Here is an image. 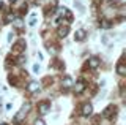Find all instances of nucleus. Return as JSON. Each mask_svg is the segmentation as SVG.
<instances>
[{
	"instance_id": "nucleus-9",
	"label": "nucleus",
	"mask_w": 126,
	"mask_h": 125,
	"mask_svg": "<svg viewBox=\"0 0 126 125\" xmlns=\"http://www.w3.org/2000/svg\"><path fill=\"white\" fill-rule=\"evenodd\" d=\"M49 108H50V104L47 103V101H44V103L39 104V112H41V114H46V112L49 111Z\"/></svg>"
},
{
	"instance_id": "nucleus-13",
	"label": "nucleus",
	"mask_w": 126,
	"mask_h": 125,
	"mask_svg": "<svg viewBox=\"0 0 126 125\" xmlns=\"http://www.w3.org/2000/svg\"><path fill=\"white\" fill-rule=\"evenodd\" d=\"M35 125H46V124H44V120L38 119V120H35Z\"/></svg>"
},
{
	"instance_id": "nucleus-2",
	"label": "nucleus",
	"mask_w": 126,
	"mask_h": 125,
	"mask_svg": "<svg viewBox=\"0 0 126 125\" xmlns=\"http://www.w3.org/2000/svg\"><path fill=\"white\" fill-rule=\"evenodd\" d=\"M58 13H60L62 18H66L68 21H73V14H71V11L68 8H65V6H62V8H58Z\"/></svg>"
},
{
	"instance_id": "nucleus-12",
	"label": "nucleus",
	"mask_w": 126,
	"mask_h": 125,
	"mask_svg": "<svg viewBox=\"0 0 126 125\" xmlns=\"http://www.w3.org/2000/svg\"><path fill=\"white\" fill-rule=\"evenodd\" d=\"M13 24H14L16 27H22V25H24V22H22V19H21V18H16L14 21H13Z\"/></svg>"
},
{
	"instance_id": "nucleus-1",
	"label": "nucleus",
	"mask_w": 126,
	"mask_h": 125,
	"mask_svg": "<svg viewBox=\"0 0 126 125\" xmlns=\"http://www.w3.org/2000/svg\"><path fill=\"white\" fill-rule=\"evenodd\" d=\"M29 109H30V103H25V104L22 106L21 111H19L17 114H16V117H14V120H16V122H21L24 117H25V114L29 112Z\"/></svg>"
},
{
	"instance_id": "nucleus-6",
	"label": "nucleus",
	"mask_w": 126,
	"mask_h": 125,
	"mask_svg": "<svg viewBox=\"0 0 126 125\" xmlns=\"http://www.w3.org/2000/svg\"><path fill=\"white\" fill-rule=\"evenodd\" d=\"M62 84H63V87H65V89L71 87V85H73V78H71V76H65V78H63V81H62Z\"/></svg>"
},
{
	"instance_id": "nucleus-14",
	"label": "nucleus",
	"mask_w": 126,
	"mask_h": 125,
	"mask_svg": "<svg viewBox=\"0 0 126 125\" xmlns=\"http://www.w3.org/2000/svg\"><path fill=\"white\" fill-rule=\"evenodd\" d=\"M33 71H35V73H38V71H39V65H38V63H35V65H33Z\"/></svg>"
},
{
	"instance_id": "nucleus-3",
	"label": "nucleus",
	"mask_w": 126,
	"mask_h": 125,
	"mask_svg": "<svg viewBox=\"0 0 126 125\" xmlns=\"http://www.w3.org/2000/svg\"><path fill=\"white\" fill-rule=\"evenodd\" d=\"M88 67L92 70L98 68V67H99V59H98V57H90L88 59Z\"/></svg>"
},
{
	"instance_id": "nucleus-5",
	"label": "nucleus",
	"mask_w": 126,
	"mask_h": 125,
	"mask_svg": "<svg viewBox=\"0 0 126 125\" xmlns=\"http://www.w3.org/2000/svg\"><path fill=\"white\" fill-rule=\"evenodd\" d=\"M85 89V83L84 81H77L76 83V87H74V90H76V93H82Z\"/></svg>"
},
{
	"instance_id": "nucleus-17",
	"label": "nucleus",
	"mask_w": 126,
	"mask_h": 125,
	"mask_svg": "<svg viewBox=\"0 0 126 125\" xmlns=\"http://www.w3.org/2000/svg\"><path fill=\"white\" fill-rule=\"evenodd\" d=\"M11 2H16V0H11Z\"/></svg>"
},
{
	"instance_id": "nucleus-8",
	"label": "nucleus",
	"mask_w": 126,
	"mask_h": 125,
	"mask_svg": "<svg viewBox=\"0 0 126 125\" xmlns=\"http://www.w3.org/2000/svg\"><path fill=\"white\" fill-rule=\"evenodd\" d=\"M27 89H29V92H38L39 90V84L33 81V83H30L29 85H27Z\"/></svg>"
},
{
	"instance_id": "nucleus-16",
	"label": "nucleus",
	"mask_w": 126,
	"mask_h": 125,
	"mask_svg": "<svg viewBox=\"0 0 126 125\" xmlns=\"http://www.w3.org/2000/svg\"><path fill=\"white\" fill-rule=\"evenodd\" d=\"M0 125H6V124H0Z\"/></svg>"
},
{
	"instance_id": "nucleus-4",
	"label": "nucleus",
	"mask_w": 126,
	"mask_h": 125,
	"mask_svg": "<svg viewBox=\"0 0 126 125\" xmlns=\"http://www.w3.org/2000/svg\"><path fill=\"white\" fill-rule=\"evenodd\" d=\"M92 111H93V106H92V104H90V103H85L84 104V106H82V116H90V114H92Z\"/></svg>"
},
{
	"instance_id": "nucleus-15",
	"label": "nucleus",
	"mask_w": 126,
	"mask_h": 125,
	"mask_svg": "<svg viewBox=\"0 0 126 125\" xmlns=\"http://www.w3.org/2000/svg\"><path fill=\"white\" fill-rule=\"evenodd\" d=\"M35 24H36V19H35V16H33V18H32V21H30V25H35Z\"/></svg>"
},
{
	"instance_id": "nucleus-7",
	"label": "nucleus",
	"mask_w": 126,
	"mask_h": 125,
	"mask_svg": "<svg viewBox=\"0 0 126 125\" xmlns=\"http://www.w3.org/2000/svg\"><path fill=\"white\" fill-rule=\"evenodd\" d=\"M58 35H60V37H66V35H68V32H69V25H63V27H58Z\"/></svg>"
},
{
	"instance_id": "nucleus-10",
	"label": "nucleus",
	"mask_w": 126,
	"mask_h": 125,
	"mask_svg": "<svg viewBox=\"0 0 126 125\" xmlns=\"http://www.w3.org/2000/svg\"><path fill=\"white\" fill-rule=\"evenodd\" d=\"M84 38H85V32H84V30H77L76 35H74V40H76V41H82Z\"/></svg>"
},
{
	"instance_id": "nucleus-11",
	"label": "nucleus",
	"mask_w": 126,
	"mask_h": 125,
	"mask_svg": "<svg viewBox=\"0 0 126 125\" xmlns=\"http://www.w3.org/2000/svg\"><path fill=\"white\" fill-rule=\"evenodd\" d=\"M117 71L120 73V75H125V73H126V70H125V65H123V63H118V65H117Z\"/></svg>"
}]
</instances>
